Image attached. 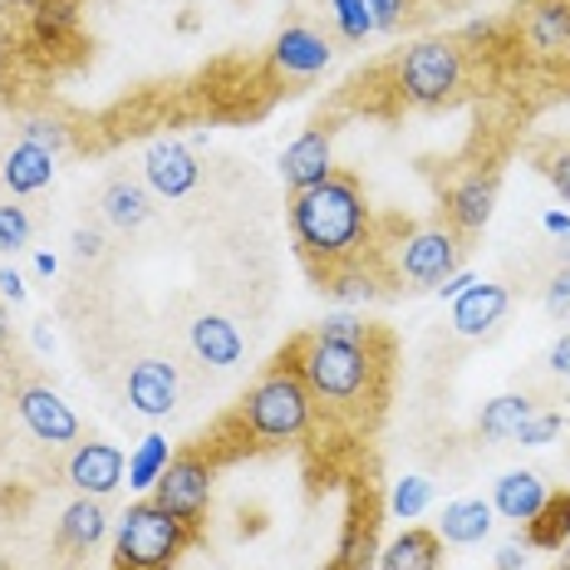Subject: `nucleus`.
<instances>
[{"label":"nucleus","mask_w":570,"mask_h":570,"mask_svg":"<svg viewBox=\"0 0 570 570\" xmlns=\"http://www.w3.org/2000/svg\"><path fill=\"white\" fill-rule=\"evenodd\" d=\"M217 472H222V462L193 438V443L177 448V453L168 458V468H163V478L153 482V487H158V497H153V502L168 507L173 517H183L187 527L202 531V527H207V507H212Z\"/></svg>","instance_id":"obj_6"},{"label":"nucleus","mask_w":570,"mask_h":570,"mask_svg":"<svg viewBox=\"0 0 570 570\" xmlns=\"http://www.w3.org/2000/svg\"><path fill=\"white\" fill-rule=\"evenodd\" d=\"M142 173H148V183L158 187L163 197H187L197 187V158L183 148V142H173V138H163V142H153L148 148V158H142Z\"/></svg>","instance_id":"obj_16"},{"label":"nucleus","mask_w":570,"mask_h":570,"mask_svg":"<svg viewBox=\"0 0 570 570\" xmlns=\"http://www.w3.org/2000/svg\"><path fill=\"white\" fill-rule=\"evenodd\" d=\"M487 531H492V502H482V497L443 507V521H438V537L448 546H472V541H482Z\"/></svg>","instance_id":"obj_24"},{"label":"nucleus","mask_w":570,"mask_h":570,"mask_svg":"<svg viewBox=\"0 0 570 570\" xmlns=\"http://www.w3.org/2000/svg\"><path fill=\"white\" fill-rule=\"evenodd\" d=\"M379 325H370V320H360V315H325L315 325V335H325V340H344V344H364L374 335Z\"/></svg>","instance_id":"obj_29"},{"label":"nucleus","mask_w":570,"mask_h":570,"mask_svg":"<svg viewBox=\"0 0 570 570\" xmlns=\"http://www.w3.org/2000/svg\"><path fill=\"white\" fill-rule=\"evenodd\" d=\"M507 301H512L507 285H468V291L458 295V305H453L458 335H487V330L507 315Z\"/></svg>","instance_id":"obj_18"},{"label":"nucleus","mask_w":570,"mask_h":570,"mask_svg":"<svg viewBox=\"0 0 570 570\" xmlns=\"http://www.w3.org/2000/svg\"><path fill=\"white\" fill-rule=\"evenodd\" d=\"M531 163H537V173L570 202V138H541L537 148H531Z\"/></svg>","instance_id":"obj_27"},{"label":"nucleus","mask_w":570,"mask_h":570,"mask_svg":"<svg viewBox=\"0 0 570 570\" xmlns=\"http://www.w3.org/2000/svg\"><path fill=\"white\" fill-rule=\"evenodd\" d=\"M30 246V217L16 202H0V252H20Z\"/></svg>","instance_id":"obj_30"},{"label":"nucleus","mask_w":570,"mask_h":570,"mask_svg":"<svg viewBox=\"0 0 570 570\" xmlns=\"http://www.w3.org/2000/svg\"><path fill=\"white\" fill-rule=\"evenodd\" d=\"M482 50H468L462 35H433L413 50L389 59V94L403 109H453L462 94L472 89V59Z\"/></svg>","instance_id":"obj_4"},{"label":"nucleus","mask_w":570,"mask_h":570,"mask_svg":"<svg viewBox=\"0 0 570 570\" xmlns=\"http://www.w3.org/2000/svg\"><path fill=\"white\" fill-rule=\"evenodd\" d=\"M295 370L315 403V438H344V443H364L379 433L394 399V354L399 344L384 325L364 344H344L325 335H295L285 340Z\"/></svg>","instance_id":"obj_1"},{"label":"nucleus","mask_w":570,"mask_h":570,"mask_svg":"<svg viewBox=\"0 0 570 570\" xmlns=\"http://www.w3.org/2000/svg\"><path fill=\"white\" fill-rule=\"evenodd\" d=\"M561 256H566V266H570V232L561 236Z\"/></svg>","instance_id":"obj_41"},{"label":"nucleus","mask_w":570,"mask_h":570,"mask_svg":"<svg viewBox=\"0 0 570 570\" xmlns=\"http://www.w3.org/2000/svg\"><path fill=\"white\" fill-rule=\"evenodd\" d=\"M527 551H531L527 541H512V546H502V551H497V570H521V561H527Z\"/></svg>","instance_id":"obj_36"},{"label":"nucleus","mask_w":570,"mask_h":570,"mask_svg":"<svg viewBox=\"0 0 570 570\" xmlns=\"http://www.w3.org/2000/svg\"><path fill=\"white\" fill-rule=\"evenodd\" d=\"M128 403L142 413V419H163L177 403V370L168 360H138L128 370Z\"/></svg>","instance_id":"obj_15"},{"label":"nucleus","mask_w":570,"mask_h":570,"mask_svg":"<svg viewBox=\"0 0 570 570\" xmlns=\"http://www.w3.org/2000/svg\"><path fill=\"white\" fill-rule=\"evenodd\" d=\"M163 468H168V443H163L158 433L142 438V448L134 453V462H128V478H134V487H153L163 478Z\"/></svg>","instance_id":"obj_28"},{"label":"nucleus","mask_w":570,"mask_h":570,"mask_svg":"<svg viewBox=\"0 0 570 570\" xmlns=\"http://www.w3.org/2000/svg\"><path fill=\"white\" fill-rule=\"evenodd\" d=\"M6 187L16 197H26V193H40L45 183L55 177V158H50V148H40V142H20V148H10L6 153Z\"/></svg>","instance_id":"obj_21"},{"label":"nucleus","mask_w":570,"mask_h":570,"mask_svg":"<svg viewBox=\"0 0 570 570\" xmlns=\"http://www.w3.org/2000/svg\"><path fill=\"white\" fill-rule=\"evenodd\" d=\"M531 551H561L570 546V492H546L541 512L527 521V537Z\"/></svg>","instance_id":"obj_23"},{"label":"nucleus","mask_w":570,"mask_h":570,"mask_svg":"<svg viewBox=\"0 0 570 570\" xmlns=\"http://www.w3.org/2000/svg\"><path fill=\"white\" fill-rule=\"evenodd\" d=\"M537 413V403H531L527 394H502V399H492L482 409V419H478V433L482 438H492V443H502V438H517V428Z\"/></svg>","instance_id":"obj_26"},{"label":"nucleus","mask_w":570,"mask_h":570,"mask_svg":"<svg viewBox=\"0 0 570 570\" xmlns=\"http://www.w3.org/2000/svg\"><path fill=\"white\" fill-rule=\"evenodd\" d=\"M75 252H79V256H85V261H89V256H99V252H104L99 232H75Z\"/></svg>","instance_id":"obj_38"},{"label":"nucleus","mask_w":570,"mask_h":570,"mask_svg":"<svg viewBox=\"0 0 570 570\" xmlns=\"http://www.w3.org/2000/svg\"><path fill=\"white\" fill-rule=\"evenodd\" d=\"M291 236L315 291L389 246L384 222L374 217L370 197H364V183L344 168H335L325 183L305 187V193H291Z\"/></svg>","instance_id":"obj_2"},{"label":"nucleus","mask_w":570,"mask_h":570,"mask_svg":"<svg viewBox=\"0 0 570 570\" xmlns=\"http://www.w3.org/2000/svg\"><path fill=\"white\" fill-rule=\"evenodd\" d=\"M187 340H193L197 360L212 364V370H232V364L242 360V335H236V325L222 315H197L193 330H187Z\"/></svg>","instance_id":"obj_17"},{"label":"nucleus","mask_w":570,"mask_h":570,"mask_svg":"<svg viewBox=\"0 0 570 570\" xmlns=\"http://www.w3.org/2000/svg\"><path fill=\"white\" fill-rule=\"evenodd\" d=\"M16 413H20V423L30 428L40 443H75L79 438V419H75V409H69L65 399L55 394V389H45V384H20L16 389Z\"/></svg>","instance_id":"obj_10"},{"label":"nucleus","mask_w":570,"mask_h":570,"mask_svg":"<svg viewBox=\"0 0 570 570\" xmlns=\"http://www.w3.org/2000/svg\"><path fill=\"white\" fill-rule=\"evenodd\" d=\"M0 291H6L10 301H26V285H20L16 271H0Z\"/></svg>","instance_id":"obj_39"},{"label":"nucleus","mask_w":570,"mask_h":570,"mask_svg":"<svg viewBox=\"0 0 570 570\" xmlns=\"http://www.w3.org/2000/svg\"><path fill=\"white\" fill-rule=\"evenodd\" d=\"M69 570H75V566H69Z\"/></svg>","instance_id":"obj_43"},{"label":"nucleus","mask_w":570,"mask_h":570,"mask_svg":"<svg viewBox=\"0 0 570 570\" xmlns=\"http://www.w3.org/2000/svg\"><path fill=\"white\" fill-rule=\"evenodd\" d=\"M335 20H340V35H344V40H364V35L374 30L370 0H335Z\"/></svg>","instance_id":"obj_31"},{"label":"nucleus","mask_w":570,"mask_h":570,"mask_svg":"<svg viewBox=\"0 0 570 570\" xmlns=\"http://www.w3.org/2000/svg\"><path fill=\"white\" fill-rule=\"evenodd\" d=\"M521 40L537 55H556L561 45H570V0H537L521 20Z\"/></svg>","instance_id":"obj_19"},{"label":"nucleus","mask_w":570,"mask_h":570,"mask_svg":"<svg viewBox=\"0 0 570 570\" xmlns=\"http://www.w3.org/2000/svg\"><path fill=\"white\" fill-rule=\"evenodd\" d=\"M330 148H335V128L330 124H311L301 138L285 148L281 158V177L291 193H305V187L325 183L330 173H335V158H330Z\"/></svg>","instance_id":"obj_11"},{"label":"nucleus","mask_w":570,"mask_h":570,"mask_svg":"<svg viewBox=\"0 0 570 570\" xmlns=\"http://www.w3.org/2000/svg\"><path fill=\"white\" fill-rule=\"evenodd\" d=\"M541 502H546V482L537 472H507L492 492V512H502L507 521H531L541 512Z\"/></svg>","instance_id":"obj_22"},{"label":"nucleus","mask_w":570,"mask_h":570,"mask_svg":"<svg viewBox=\"0 0 570 570\" xmlns=\"http://www.w3.org/2000/svg\"><path fill=\"white\" fill-rule=\"evenodd\" d=\"M330 40L311 26H285L271 45V65H276L281 79H315L320 69L330 65Z\"/></svg>","instance_id":"obj_12"},{"label":"nucleus","mask_w":570,"mask_h":570,"mask_svg":"<svg viewBox=\"0 0 570 570\" xmlns=\"http://www.w3.org/2000/svg\"><path fill=\"white\" fill-rule=\"evenodd\" d=\"M212 458L227 468L236 458L271 453V448H311L315 443V403L305 389L301 370H295L291 350L261 370V379L242 394L236 409H227L207 433L197 438Z\"/></svg>","instance_id":"obj_3"},{"label":"nucleus","mask_w":570,"mask_h":570,"mask_svg":"<svg viewBox=\"0 0 570 570\" xmlns=\"http://www.w3.org/2000/svg\"><path fill=\"white\" fill-rule=\"evenodd\" d=\"M379 527H384V497H379V482L350 478L340 546H335V556H330L325 570H370L379 561Z\"/></svg>","instance_id":"obj_7"},{"label":"nucleus","mask_w":570,"mask_h":570,"mask_svg":"<svg viewBox=\"0 0 570 570\" xmlns=\"http://www.w3.org/2000/svg\"><path fill=\"white\" fill-rule=\"evenodd\" d=\"M551 370L570 379V335H561V340L551 344Z\"/></svg>","instance_id":"obj_37"},{"label":"nucleus","mask_w":570,"mask_h":570,"mask_svg":"<svg viewBox=\"0 0 570 570\" xmlns=\"http://www.w3.org/2000/svg\"><path fill=\"white\" fill-rule=\"evenodd\" d=\"M202 541L197 527H187L183 517H173L168 507L134 502L118 521V537H114V566L109 570H173L187 551Z\"/></svg>","instance_id":"obj_5"},{"label":"nucleus","mask_w":570,"mask_h":570,"mask_svg":"<svg viewBox=\"0 0 570 570\" xmlns=\"http://www.w3.org/2000/svg\"><path fill=\"white\" fill-rule=\"evenodd\" d=\"M104 531H109V517H104L99 497H79L75 507H65V517L55 527V556H65V566L85 561L94 546L104 541Z\"/></svg>","instance_id":"obj_13"},{"label":"nucleus","mask_w":570,"mask_h":570,"mask_svg":"<svg viewBox=\"0 0 570 570\" xmlns=\"http://www.w3.org/2000/svg\"><path fill=\"white\" fill-rule=\"evenodd\" d=\"M428 497H433V487H428L423 478H403L394 487V497H389V512L394 517H419L428 507Z\"/></svg>","instance_id":"obj_32"},{"label":"nucleus","mask_w":570,"mask_h":570,"mask_svg":"<svg viewBox=\"0 0 570 570\" xmlns=\"http://www.w3.org/2000/svg\"><path fill=\"white\" fill-rule=\"evenodd\" d=\"M546 311L556 320H570V266H561L551 276V285H546Z\"/></svg>","instance_id":"obj_34"},{"label":"nucleus","mask_w":570,"mask_h":570,"mask_svg":"<svg viewBox=\"0 0 570 570\" xmlns=\"http://www.w3.org/2000/svg\"><path fill=\"white\" fill-rule=\"evenodd\" d=\"M556 570H570V546H561V566H556Z\"/></svg>","instance_id":"obj_42"},{"label":"nucleus","mask_w":570,"mask_h":570,"mask_svg":"<svg viewBox=\"0 0 570 570\" xmlns=\"http://www.w3.org/2000/svg\"><path fill=\"white\" fill-rule=\"evenodd\" d=\"M104 217L124 232H138L142 222L153 217V202L142 193V183H134V177H114V183L104 187Z\"/></svg>","instance_id":"obj_25"},{"label":"nucleus","mask_w":570,"mask_h":570,"mask_svg":"<svg viewBox=\"0 0 570 570\" xmlns=\"http://www.w3.org/2000/svg\"><path fill=\"white\" fill-rule=\"evenodd\" d=\"M497 193H502V168H497L492 158L472 163V168H462L453 183L438 193V222H443V227H453L462 242L472 246V242H478V232L487 227V217H492Z\"/></svg>","instance_id":"obj_8"},{"label":"nucleus","mask_w":570,"mask_h":570,"mask_svg":"<svg viewBox=\"0 0 570 570\" xmlns=\"http://www.w3.org/2000/svg\"><path fill=\"white\" fill-rule=\"evenodd\" d=\"M379 570H443V537L428 527H409L379 556Z\"/></svg>","instance_id":"obj_20"},{"label":"nucleus","mask_w":570,"mask_h":570,"mask_svg":"<svg viewBox=\"0 0 570 570\" xmlns=\"http://www.w3.org/2000/svg\"><path fill=\"white\" fill-rule=\"evenodd\" d=\"M468 252L472 246L462 242L453 227H443V222H433V227H423V232H409L403 236V252H399V281H409L413 291H438L443 281L458 276Z\"/></svg>","instance_id":"obj_9"},{"label":"nucleus","mask_w":570,"mask_h":570,"mask_svg":"<svg viewBox=\"0 0 570 570\" xmlns=\"http://www.w3.org/2000/svg\"><path fill=\"white\" fill-rule=\"evenodd\" d=\"M556 433H561V413H531V419L517 428V443L521 448H541V443H551Z\"/></svg>","instance_id":"obj_33"},{"label":"nucleus","mask_w":570,"mask_h":570,"mask_svg":"<svg viewBox=\"0 0 570 570\" xmlns=\"http://www.w3.org/2000/svg\"><path fill=\"white\" fill-rule=\"evenodd\" d=\"M370 16H374V30H394L409 16V0H370Z\"/></svg>","instance_id":"obj_35"},{"label":"nucleus","mask_w":570,"mask_h":570,"mask_svg":"<svg viewBox=\"0 0 570 570\" xmlns=\"http://www.w3.org/2000/svg\"><path fill=\"white\" fill-rule=\"evenodd\" d=\"M10 350V315H6V305H0V354Z\"/></svg>","instance_id":"obj_40"},{"label":"nucleus","mask_w":570,"mask_h":570,"mask_svg":"<svg viewBox=\"0 0 570 570\" xmlns=\"http://www.w3.org/2000/svg\"><path fill=\"white\" fill-rule=\"evenodd\" d=\"M65 478L75 492L85 497H109L118 482H124V453L114 443H79L75 458H69Z\"/></svg>","instance_id":"obj_14"}]
</instances>
